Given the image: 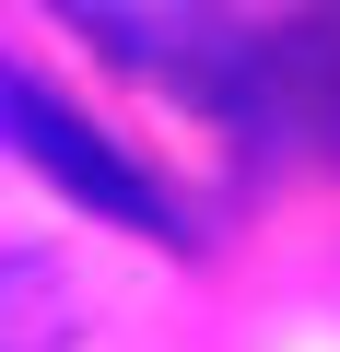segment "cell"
<instances>
[{"instance_id": "cell-1", "label": "cell", "mask_w": 340, "mask_h": 352, "mask_svg": "<svg viewBox=\"0 0 340 352\" xmlns=\"http://www.w3.org/2000/svg\"><path fill=\"white\" fill-rule=\"evenodd\" d=\"M0 153H12L24 176H47L59 200H82L94 223H129V235L188 247V200L164 188L129 141H106L71 94H47V82H36V71H12V59H0Z\"/></svg>"}, {"instance_id": "cell-2", "label": "cell", "mask_w": 340, "mask_h": 352, "mask_svg": "<svg viewBox=\"0 0 340 352\" xmlns=\"http://www.w3.org/2000/svg\"><path fill=\"white\" fill-rule=\"evenodd\" d=\"M0 352H82V294L59 258H0Z\"/></svg>"}]
</instances>
